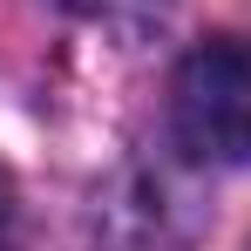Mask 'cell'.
<instances>
[{
	"label": "cell",
	"instance_id": "obj_2",
	"mask_svg": "<svg viewBox=\"0 0 251 251\" xmlns=\"http://www.w3.org/2000/svg\"><path fill=\"white\" fill-rule=\"evenodd\" d=\"M61 14H75L88 27H109V34H143V27H156L176 0H54Z\"/></svg>",
	"mask_w": 251,
	"mask_h": 251
},
{
	"label": "cell",
	"instance_id": "obj_3",
	"mask_svg": "<svg viewBox=\"0 0 251 251\" xmlns=\"http://www.w3.org/2000/svg\"><path fill=\"white\" fill-rule=\"evenodd\" d=\"M21 238V197H14V176L0 170V251H14Z\"/></svg>",
	"mask_w": 251,
	"mask_h": 251
},
{
	"label": "cell",
	"instance_id": "obj_1",
	"mask_svg": "<svg viewBox=\"0 0 251 251\" xmlns=\"http://www.w3.org/2000/svg\"><path fill=\"white\" fill-rule=\"evenodd\" d=\"M170 129L197 163H251V34H217L183 54Z\"/></svg>",
	"mask_w": 251,
	"mask_h": 251
}]
</instances>
